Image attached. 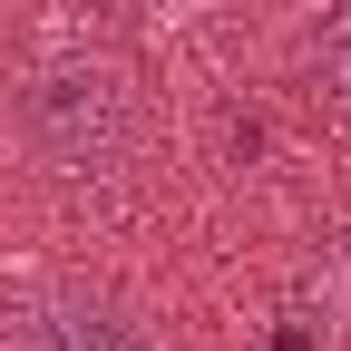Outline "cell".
<instances>
[{"instance_id": "1", "label": "cell", "mask_w": 351, "mask_h": 351, "mask_svg": "<svg viewBox=\"0 0 351 351\" xmlns=\"http://www.w3.org/2000/svg\"><path fill=\"white\" fill-rule=\"evenodd\" d=\"M20 127H29V147L49 156L59 176H108L127 147H137V108H127L117 69H98V59L39 69L29 98H20Z\"/></svg>"}, {"instance_id": "2", "label": "cell", "mask_w": 351, "mask_h": 351, "mask_svg": "<svg viewBox=\"0 0 351 351\" xmlns=\"http://www.w3.org/2000/svg\"><path fill=\"white\" fill-rule=\"evenodd\" d=\"M10 332H20V351H147V332L117 302H88V293H39Z\"/></svg>"}, {"instance_id": "3", "label": "cell", "mask_w": 351, "mask_h": 351, "mask_svg": "<svg viewBox=\"0 0 351 351\" xmlns=\"http://www.w3.org/2000/svg\"><path fill=\"white\" fill-rule=\"evenodd\" d=\"M322 302H332V322L351 332V244H332V263H322Z\"/></svg>"}, {"instance_id": "4", "label": "cell", "mask_w": 351, "mask_h": 351, "mask_svg": "<svg viewBox=\"0 0 351 351\" xmlns=\"http://www.w3.org/2000/svg\"><path fill=\"white\" fill-rule=\"evenodd\" d=\"M322 69L351 88V10H341V20H332V39H322Z\"/></svg>"}, {"instance_id": "5", "label": "cell", "mask_w": 351, "mask_h": 351, "mask_svg": "<svg viewBox=\"0 0 351 351\" xmlns=\"http://www.w3.org/2000/svg\"><path fill=\"white\" fill-rule=\"evenodd\" d=\"M274 351H313V332H274Z\"/></svg>"}]
</instances>
